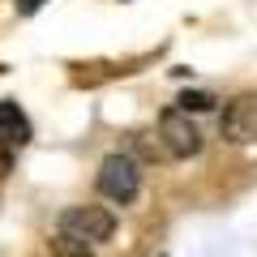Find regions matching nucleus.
<instances>
[{
  "mask_svg": "<svg viewBox=\"0 0 257 257\" xmlns=\"http://www.w3.org/2000/svg\"><path fill=\"white\" fill-rule=\"evenodd\" d=\"M99 193L107 197V202L116 206H128V202H138V193H142V167L133 155H107L99 167Z\"/></svg>",
  "mask_w": 257,
  "mask_h": 257,
  "instance_id": "1",
  "label": "nucleus"
},
{
  "mask_svg": "<svg viewBox=\"0 0 257 257\" xmlns=\"http://www.w3.org/2000/svg\"><path fill=\"white\" fill-rule=\"evenodd\" d=\"M159 142H163V150L172 159L202 155V133H197L193 116H189V111H180V107H167L163 116H159Z\"/></svg>",
  "mask_w": 257,
  "mask_h": 257,
  "instance_id": "2",
  "label": "nucleus"
},
{
  "mask_svg": "<svg viewBox=\"0 0 257 257\" xmlns=\"http://www.w3.org/2000/svg\"><path fill=\"white\" fill-rule=\"evenodd\" d=\"M60 231L86 240V244H99V240H111L116 214L107 206H69V210H60Z\"/></svg>",
  "mask_w": 257,
  "mask_h": 257,
  "instance_id": "3",
  "label": "nucleus"
},
{
  "mask_svg": "<svg viewBox=\"0 0 257 257\" xmlns=\"http://www.w3.org/2000/svg\"><path fill=\"white\" fill-rule=\"evenodd\" d=\"M219 133L231 146H248L257 142V94H236L219 116Z\"/></svg>",
  "mask_w": 257,
  "mask_h": 257,
  "instance_id": "4",
  "label": "nucleus"
},
{
  "mask_svg": "<svg viewBox=\"0 0 257 257\" xmlns=\"http://www.w3.org/2000/svg\"><path fill=\"white\" fill-rule=\"evenodd\" d=\"M0 138L9 142V146H26L35 138V128H30V116L22 111L18 99H5L0 103Z\"/></svg>",
  "mask_w": 257,
  "mask_h": 257,
  "instance_id": "5",
  "label": "nucleus"
},
{
  "mask_svg": "<svg viewBox=\"0 0 257 257\" xmlns=\"http://www.w3.org/2000/svg\"><path fill=\"white\" fill-rule=\"evenodd\" d=\"M47 248H52V257H94V248L86 244V240L69 236V231H56V236L47 240Z\"/></svg>",
  "mask_w": 257,
  "mask_h": 257,
  "instance_id": "6",
  "label": "nucleus"
},
{
  "mask_svg": "<svg viewBox=\"0 0 257 257\" xmlns=\"http://www.w3.org/2000/svg\"><path fill=\"white\" fill-rule=\"evenodd\" d=\"M176 103H180V111L197 116V111H210V107H214V94H206V90H184Z\"/></svg>",
  "mask_w": 257,
  "mask_h": 257,
  "instance_id": "7",
  "label": "nucleus"
},
{
  "mask_svg": "<svg viewBox=\"0 0 257 257\" xmlns=\"http://www.w3.org/2000/svg\"><path fill=\"white\" fill-rule=\"evenodd\" d=\"M9 172H13V146H9L5 138H0V180H5Z\"/></svg>",
  "mask_w": 257,
  "mask_h": 257,
  "instance_id": "8",
  "label": "nucleus"
},
{
  "mask_svg": "<svg viewBox=\"0 0 257 257\" xmlns=\"http://www.w3.org/2000/svg\"><path fill=\"white\" fill-rule=\"evenodd\" d=\"M43 5H47V0H18V13H22V18H30V13H39Z\"/></svg>",
  "mask_w": 257,
  "mask_h": 257,
  "instance_id": "9",
  "label": "nucleus"
}]
</instances>
